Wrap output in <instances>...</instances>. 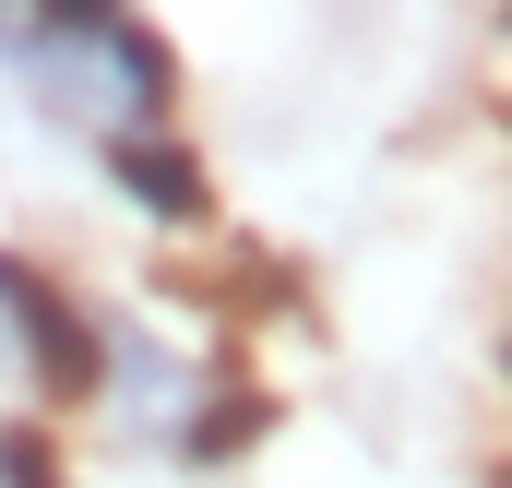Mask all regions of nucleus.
I'll use <instances>...</instances> for the list:
<instances>
[{
    "mask_svg": "<svg viewBox=\"0 0 512 488\" xmlns=\"http://www.w3.org/2000/svg\"><path fill=\"white\" fill-rule=\"evenodd\" d=\"M108 167H120V191L143 203V215H203V167H191V155H167V143H120Z\"/></svg>",
    "mask_w": 512,
    "mask_h": 488,
    "instance_id": "f03ea898",
    "label": "nucleus"
},
{
    "mask_svg": "<svg viewBox=\"0 0 512 488\" xmlns=\"http://www.w3.org/2000/svg\"><path fill=\"white\" fill-rule=\"evenodd\" d=\"M0 310H12V334L36 346V369H48L60 393H84V381H96V334H84V322L60 310V286H48V274H24V262H0Z\"/></svg>",
    "mask_w": 512,
    "mask_h": 488,
    "instance_id": "f257e3e1",
    "label": "nucleus"
}]
</instances>
